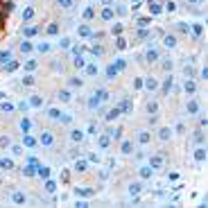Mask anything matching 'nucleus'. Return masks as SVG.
<instances>
[{
  "label": "nucleus",
  "mask_w": 208,
  "mask_h": 208,
  "mask_svg": "<svg viewBox=\"0 0 208 208\" xmlns=\"http://www.w3.org/2000/svg\"><path fill=\"white\" fill-rule=\"evenodd\" d=\"M140 190H143L140 183H131V186H129V195H131V197H134V195H140Z\"/></svg>",
  "instance_id": "obj_19"
},
{
  "label": "nucleus",
  "mask_w": 208,
  "mask_h": 208,
  "mask_svg": "<svg viewBox=\"0 0 208 208\" xmlns=\"http://www.w3.org/2000/svg\"><path fill=\"white\" fill-rule=\"evenodd\" d=\"M11 199H14L16 204H25V195H23V192H14V195H11Z\"/></svg>",
  "instance_id": "obj_24"
},
{
  "label": "nucleus",
  "mask_w": 208,
  "mask_h": 208,
  "mask_svg": "<svg viewBox=\"0 0 208 208\" xmlns=\"http://www.w3.org/2000/svg\"><path fill=\"white\" fill-rule=\"evenodd\" d=\"M59 5H61V7H66V9H70V5H72V0H59Z\"/></svg>",
  "instance_id": "obj_52"
},
{
  "label": "nucleus",
  "mask_w": 208,
  "mask_h": 208,
  "mask_svg": "<svg viewBox=\"0 0 208 208\" xmlns=\"http://www.w3.org/2000/svg\"><path fill=\"white\" fill-rule=\"evenodd\" d=\"M131 149H134V145H131L129 140H124L122 143V154H131Z\"/></svg>",
  "instance_id": "obj_32"
},
{
  "label": "nucleus",
  "mask_w": 208,
  "mask_h": 208,
  "mask_svg": "<svg viewBox=\"0 0 208 208\" xmlns=\"http://www.w3.org/2000/svg\"><path fill=\"white\" fill-rule=\"evenodd\" d=\"M170 88H172V77H167L163 84V93H170Z\"/></svg>",
  "instance_id": "obj_39"
},
{
  "label": "nucleus",
  "mask_w": 208,
  "mask_h": 208,
  "mask_svg": "<svg viewBox=\"0 0 208 208\" xmlns=\"http://www.w3.org/2000/svg\"><path fill=\"white\" fill-rule=\"evenodd\" d=\"M183 88H186V93H190V95H192L195 91H197V86H195L192 77H190V79H186V86H183Z\"/></svg>",
  "instance_id": "obj_14"
},
{
  "label": "nucleus",
  "mask_w": 208,
  "mask_h": 208,
  "mask_svg": "<svg viewBox=\"0 0 208 208\" xmlns=\"http://www.w3.org/2000/svg\"><path fill=\"white\" fill-rule=\"evenodd\" d=\"M195 143H197V145L204 143V134H201V131H195Z\"/></svg>",
  "instance_id": "obj_45"
},
{
  "label": "nucleus",
  "mask_w": 208,
  "mask_h": 208,
  "mask_svg": "<svg viewBox=\"0 0 208 208\" xmlns=\"http://www.w3.org/2000/svg\"><path fill=\"white\" fill-rule=\"evenodd\" d=\"M188 30H190L188 25H183V23H179V32H188Z\"/></svg>",
  "instance_id": "obj_60"
},
{
  "label": "nucleus",
  "mask_w": 208,
  "mask_h": 208,
  "mask_svg": "<svg viewBox=\"0 0 208 208\" xmlns=\"http://www.w3.org/2000/svg\"><path fill=\"white\" fill-rule=\"evenodd\" d=\"M118 68H115V63H111V66H109L106 68V79H115V77H118Z\"/></svg>",
  "instance_id": "obj_5"
},
{
  "label": "nucleus",
  "mask_w": 208,
  "mask_h": 208,
  "mask_svg": "<svg viewBox=\"0 0 208 208\" xmlns=\"http://www.w3.org/2000/svg\"><path fill=\"white\" fill-rule=\"evenodd\" d=\"M156 59H158V50H147L145 52V61H149V63H152V61H156Z\"/></svg>",
  "instance_id": "obj_4"
},
{
  "label": "nucleus",
  "mask_w": 208,
  "mask_h": 208,
  "mask_svg": "<svg viewBox=\"0 0 208 208\" xmlns=\"http://www.w3.org/2000/svg\"><path fill=\"white\" fill-rule=\"evenodd\" d=\"M86 72H88L91 77H93V75H97V66H95V63H91V66H86Z\"/></svg>",
  "instance_id": "obj_36"
},
{
  "label": "nucleus",
  "mask_w": 208,
  "mask_h": 208,
  "mask_svg": "<svg viewBox=\"0 0 208 208\" xmlns=\"http://www.w3.org/2000/svg\"><path fill=\"white\" fill-rule=\"evenodd\" d=\"M163 154H156V156H152V158H149V167H152V170H158L161 165H163Z\"/></svg>",
  "instance_id": "obj_2"
},
{
  "label": "nucleus",
  "mask_w": 208,
  "mask_h": 208,
  "mask_svg": "<svg viewBox=\"0 0 208 208\" xmlns=\"http://www.w3.org/2000/svg\"><path fill=\"white\" fill-rule=\"evenodd\" d=\"M95 95H97V100H100V102H106V100H109V93H106L104 88H100V91H97Z\"/></svg>",
  "instance_id": "obj_27"
},
{
  "label": "nucleus",
  "mask_w": 208,
  "mask_h": 208,
  "mask_svg": "<svg viewBox=\"0 0 208 208\" xmlns=\"http://www.w3.org/2000/svg\"><path fill=\"white\" fill-rule=\"evenodd\" d=\"M32 16H34V9H32V7H27V9H25V14H23V18H25V20H30Z\"/></svg>",
  "instance_id": "obj_48"
},
{
  "label": "nucleus",
  "mask_w": 208,
  "mask_h": 208,
  "mask_svg": "<svg viewBox=\"0 0 208 208\" xmlns=\"http://www.w3.org/2000/svg\"><path fill=\"white\" fill-rule=\"evenodd\" d=\"M165 9H167V11H174V9H176V5H174V2H172V0H170V2H167V5H165Z\"/></svg>",
  "instance_id": "obj_56"
},
{
  "label": "nucleus",
  "mask_w": 208,
  "mask_h": 208,
  "mask_svg": "<svg viewBox=\"0 0 208 208\" xmlns=\"http://www.w3.org/2000/svg\"><path fill=\"white\" fill-rule=\"evenodd\" d=\"M79 36H93L91 27H88V25H79Z\"/></svg>",
  "instance_id": "obj_21"
},
{
  "label": "nucleus",
  "mask_w": 208,
  "mask_h": 208,
  "mask_svg": "<svg viewBox=\"0 0 208 208\" xmlns=\"http://www.w3.org/2000/svg\"><path fill=\"white\" fill-rule=\"evenodd\" d=\"M145 88L147 91H156V88H158V82H156V79H147V82H145Z\"/></svg>",
  "instance_id": "obj_22"
},
{
  "label": "nucleus",
  "mask_w": 208,
  "mask_h": 208,
  "mask_svg": "<svg viewBox=\"0 0 208 208\" xmlns=\"http://www.w3.org/2000/svg\"><path fill=\"white\" fill-rule=\"evenodd\" d=\"M197 111H199V104H197V100H190V102H188V113H192V115H195Z\"/></svg>",
  "instance_id": "obj_17"
},
{
  "label": "nucleus",
  "mask_w": 208,
  "mask_h": 208,
  "mask_svg": "<svg viewBox=\"0 0 208 208\" xmlns=\"http://www.w3.org/2000/svg\"><path fill=\"white\" fill-rule=\"evenodd\" d=\"M23 174H25V176H34V174H36V165L27 163L25 167H23Z\"/></svg>",
  "instance_id": "obj_10"
},
{
  "label": "nucleus",
  "mask_w": 208,
  "mask_h": 208,
  "mask_svg": "<svg viewBox=\"0 0 208 208\" xmlns=\"http://www.w3.org/2000/svg\"><path fill=\"white\" fill-rule=\"evenodd\" d=\"M48 50H50L48 43H41V45H39V52H48Z\"/></svg>",
  "instance_id": "obj_57"
},
{
  "label": "nucleus",
  "mask_w": 208,
  "mask_h": 208,
  "mask_svg": "<svg viewBox=\"0 0 208 208\" xmlns=\"http://www.w3.org/2000/svg\"><path fill=\"white\" fill-rule=\"evenodd\" d=\"M23 84H25V86H32V84H34V79L30 77V75H27V77H23Z\"/></svg>",
  "instance_id": "obj_53"
},
{
  "label": "nucleus",
  "mask_w": 208,
  "mask_h": 208,
  "mask_svg": "<svg viewBox=\"0 0 208 208\" xmlns=\"http://www.w3.org/2000/svg\"><path fill=\"white\" fill-rule=\"evenodd\" d=\"M39 143H41L43 147H52V145H54V136H52L50 131H43L41 138H39Z\"/></svg>",
  "instance_id": "obj_1"
},
{
  "label": "nucleus",
  "mask_w": 208,
  "mask_h": 208,
  "mask_svg": "<svg viewBox=\"0 0 208 208\" xmlns=\"http://www.w3.org/2000/svg\"><path fill=\"white\" fill-rule=\"evenodd\" d=\"M30 127H32V122L27 118H23L20 120V129H23V134H30Z\"/></svg>",
  "instance_id": "obj_20"
},
{
  "label": "nucleus",
  "mask_w": 208,
  "mask_h": 208,
  "mask_svg": "<svg viewBox=\"0 0 208 208\" xmlns=\"http://www.w3.org/2000/svg\"><path fill=\"white\" fill-rule=\"evenodd\" d=\"M0 170H14V161L11 158H0Z\"/></svg>",
  "instance_id": "obj_9"
},
{
  "label": "nucleus",
  "mask_w": 208,
  "mask_h": 208,
  "mask_svg": "<svg viewBox=\"0 0 208 208\" xmlns=\"http://www.w3.org/2000/svg\"><path fill=\"white\" fill-rule=\"evenodd\" d=\"M115 118H120V109L118 106H115V109H109V113H106V120H109V122H113Z\"/></svg>",
  "instance_id": "obj_12"
},
{
  "label": "nucleus",
  "mask_w": 208,
  "mask_h": 208,
  "mask_svg": "<svg viewBox=\"0 0 208 208\" xmlns=\"http://www.w3.org/2000/svg\"><path fill=\"white\" fill-rule=\"evenodd\" d=\"M59 48H70V39H68V36H63L61 41H59Z\"/></svg>",
  "instance_id": "obj_44"
},
{
  "label": "nucleus",
  "mask_w": 208,
  "mask_h": 208,
  "mask_svg": "<svg viewBox=\"0 0 208 208\" xmlns=\"http://www.w3.org/2000/svg\"><path fill=\"white\" fill-rule=\"evenodd\" d=\"M152 172H154V170H152L149 165H147V167H140V176H143V179H149V176H152Z\"/></svg>",
  "instance_id": "obj_26"
},
{
  "label": "nucleus",
  "mask_w": 208,
  "mask_h": 208,
  "mask_svg": "<svg viewBox=\"0 0 208 208\" xmlns=\"http://www.w3.org/2000/svg\"><path fill=\"white\" fill-rule=\"evenodd\" d=\"M134 2H136V5H138V2H140V0H134Z\"/></svg>",
  "instance_id": "obj_62"
},
{
  "label": "nucleus",
  "mask_w": 208,
  "mask_h": 208,
  "mask_svg": "<svg viewBox=\"0 0 208 208\" xmlns=\"http://www.w3.org/2000/svg\"><path fill=\"white\" fill-rule=\"evenodd\" d=\"M20 50H23V52H30V50H32V45L25 41V43H20Z\"/></svg>",
  "instance_id": "obj_54"
},
{
  "label": "nucleus",
  "mask_w": 208,
  "mask_h": 208,
  "mask_svg": "<svg viewBox=\"0 0 208 208\" xmlns=\"http://www.w3.org/2000/svg\"><path fill=\"white\" fill-rule=\"evenodd\" d=\"M115 68H118V70H124V68H127V61L124 59H115Z\"/></svg>",
  "instance_id": "obj_38"
},
{
  "label": "nucleus",
  "mask_w": 208,
  "mask_h": 208,
  "mask_svg": "<svg viewBox=\"0 0 208 208\" xmlns=\"http://www.w3.org/2000/svg\"><path fill=\"white\" fill-rule=\"evenodd\" d=\"M100 100H97V95H93V97H91V100H88V109H97V106H100Z\"/></svg>",
  "instance_id": "obj_28"
},
{
  "label": "nucleus",
  "mask_w": 208,
  "mask_h": 208,
  "mask_svg": "<svg viewBox=\"0 0 208 208\" xmlns=\"http://www.w3.org/2000/svg\"><path fill=\"white\" fill-rule=\"evenodd\" d=\"M48 115H50L52 120H59V115H61V111H57V109H50V111H48Z\"/></svg>",
  "instance_id": "obj_42"
},
{
  "label": "nucleus",
  "mask_w": 208,
  "mask_h": 208,
  "mask_svg": "<svg viewBox=\"0 0 208 208\" xmlns=\"http://www.w3.org/2000/svg\"><path fill=\"white\" fill-rule=\"evenodd\" d=\"M190 2H197V0H190Z\"/></svg>",
  "instance_id": "obj_63"
},
{
  "label": "nucleus",
  "mask_w": 208,
  "mask_h": 208,
  "mask_svg": "<svg viewBox=\"0 0 208 208\" xmlns=\"http://www.w3.org/2000/svg\"><path fill=\"white\" fill-rule=\"evenodd\" d=\"M192 34H195V36H201V25H199V23L192 25Z\"/></svg>",
  "instance_id": "obj_50"
},
{
  "label": "nucleus",
  "mask_w": 208,
  "mask_h": 208,
  "mask_svg": "<svg viewBox=\"0 0 208 208\" xmlns=\"http://www.w3.org/2000/svg\"><path fill=\"white\" fill-rule=\"evenodd\" d=\"M25 68H27V70H34V68H36V61H27Z\"/></svg>",
  "instance_id": "obj_55"
},
{
  "label": "nucleus",
  "mask_w": 208,
  "mask_h": 208,
  "mask_svg": "<svg viewBox=\"0 0 208 208\" xmlns=\"http://www.w3.org/2000/svg\"><path fill=\"white\" fill-rule=\"evenodd\" d=\"M111 32H113V34H120V32H122V25H113Z\"/></svg>",
  "instance_id": "obj_59"
},
{
  "label": "nucleus",
  "mask_w": 208,
  "mask_h": 208,
  "mask_svg": "<svg viewBox=\"0 0 208 208\" xmlns=\"http://www.w3.org/2000/svg\"><path fill=\"white\" fill-rule=\"evenodd\" d=\"M5 97H7V95H5V93H0V100H5Z\"/></svg>",
  "instance_id": "obj_61"
},
{
  "label": "nucleus",
  "mask_w": 208,
  "mask_h": 208,
  "mask_svg": "<svg viewBox=\"0 0 208 208\" xmlns=\"http://www.w3.org/2000/svg\"><path fill=\"white\" fill-rule=\"evenodd\" d=\"M0 111H2V113H11V111H14V104L2 102V104H0Z\"/></svg>",
  "instance_id": "obj_23"
},
{
  "label": "nucleus",
  "mask_w": 208,
  "mask_h": 208,
  "mask_svg": "<svg viewBox=\"0 0 208 208\" xmlns=\"http://www.w3.org/2000/svg\"><path fill=\"white\" fill-rule=\"evenodd\" d=\"M147 111L152 113V115H156V113H158V104H156V102H149L147 104Z\"/></svg>",
  "instance_id": "obj_30"
},
{
  "label": "nucleus",
  "mask_w": 208,
  "mask_h": 208,
  "mask_svg": "<svg viewBox=\"0 0 208 208\" xmlns=\"http://www.w3.org/2000/svg\"><path fill=\"white\" fill-rule=\"evenodd\" d=\"M138 143H140V145H147L149 143V131H140V134H138Z\"/></svg>",
  "instance_id": "obj_18"
},
{
  "label": "nucleus",
  "mask_w": 208,
  "mask_h": 208,
  "mask_svg": "<svg viewBox=\"0 0 208 208\" xmlns=\"http://www.w3.org/2000/svg\"><path fill=\"white\" fill-rule=\"evenodd\" d=\"M115 48H118V50H124V48H127V41H124L122 36H120L118 41H115Z\"/></svg>",
  "instance_id": "obj_37"
},
{
  "label": "nucleus",
  "mask_w": 208,
  "mask_h": 208,
  "mask_svg": "<svg viewBox=\"0 0 208 208\" xmlns=\"http://www.w3.org/2000/svg\"><path fill=\"white\" fill-rule=\"evenodd\" d=\"M195 158H197V163H204V161H206V149H204V147H197Z\"/></svg>",
  "instance_id": "obj_13"
},
{
  "label": "nucleus",
  "mask_w": 208,
  "mask_h": 208,
  "mask_svg": "<svg viewBox=\"0 0 208 208\" xmlns=\"http://www.w3.org/2000/svg\"><path fill=\"white\" fill-rule=\"evenodd\" d=\"M70 140H72V143H82V140H84V134H82L79 129H72V131H70Z\"/></svg>",
  "instance_id": "obj_7"
},
{
  "label": "nucleus",
  "mask_w": 208,
  "mask_h": 208,
  "mask_svg": "<svg viewBox=\"0 0 208 208\" xmlns=\"http://www.w3.org/2000/svg\"><path fill=\"white\" fill-rule=\"evenodd\" d=\"M54 190H57V183L48 179V181H45V192H54Z\"/></svg>",
  "instance_id": "obj_29"
},
{
  "label": "nucleus",
  "mask_w": 208,
  "mask_h": 208,
  "mask_svg": "<svg viewBox=\"0 0 208 208\" xmlns=\"http://www.w3.org/2000/svg\"><path fill=\"white\" fill-rule=\"evenodd\" d=\"M170 136H172V131H170V129H161V131H158V138H161V140H167Z\"/></svg>",
  "instance_id": "obj_31"
},
{
  "label": "nucleus",
  "mask_w": 208,
  "mask_h": 208,
  "mask_svg": "<svg viewBox=\"0 0 208 208\" xmlns=\"http://www.w3.org/2000/svg\"><path fill=\"white\" fill-rule=\"evenodd\" d=\"M147 23H149L147 18H140V20H138V27H147Z\"/></svg>",
  "instance_id": "obj_58"
},
{
  "label": "nucleus",
  "mask_w": 208,
  "mask_h": 208,
  "mask_svg": "<svg viewBox=\"0 0 208 208\" xmlns=\"http://www.w3.org/2000/svg\"><path fill=\"white\" fill-rule=\"evenodd\" d=\"M36 174L41 176V179H48V176H50V167H45V165H36Z\"/></svg>",
  "instance_id": "obj_8"
},
{
  "label": "nucleus",
  "mask_w": 208,
  "mask_h": 208,
  "mask_svg": "<svg viewBox=\"0 0 208 208\" xmlns=\"http://www.w3.org/2000/svg\"><path fill=\"white\" fill-rule=\"evenodd\" d=\"M25 145H27V147H34V145H36V140H34L32 136H27V134H25Z\"/></svg>",
  "instance_id": "obj_49"
},
{
  "label": "nucleus",
  "mask_w": 208,
  "mask_h": 208,
  "mask_svg": "<svg viewBox=\"0 0 208 208\" xmlns=\"http://www.w3.org/2000/svg\"><path fill=\"white\" fill-rule=\"evenodd\" d=\"M7 61H11V52H9V50H7V52H0V63L5 66Z\"/></svg>",
  "instance_id": "obj_25"
},
{
  "label": "nucleus",
  "mask_w": 208,
  "mask_h": 208,
  "mask_svg": "<svg viewBox=\"0 0 208 208\" xmlns=\"http://www.w3.org/2000/svg\"><path fill=\"white\" fill-rule=\"evenodd\" d=\"M75 170L77 172H86V161H77V163H75Z\"/></svg>",
  "instance_id": "obj_34"
},
{
  "label": "nucleus",
  "mask_w": 208,
  "mask_h": 208,
  "mask_svg": "<svg viewBox=\"0 0 208 208\" xmlns=\"http://www.w3.org/2000/svg\"><path fill=\"white\" fill-rule=\"evenodd\" d=\"M70 86H72V88H77V86H82V79L72 77V79H70Z\"/></svg>",
  "instance_id": "obj_51"
},
{
  "label": "nucleus",
  "mask_w": 208,
  "mask_h": 208,
  "mask_svg": "<svg viewBox=\"0 0 208 208\" xmlns=\"http://www.w3.org/2000/svg\"><path fill=\"white\" fill-rule=\"evenodd\" d=\"M149 11H152V14L156 16V14H161V7H158L156 2H149Z\"/></svg>",
  "instance_id": "obj_41"
},
{
  "label": "nucleus",
  "mask_w": 208,
  "mask_h": 208,
  "mask_svg": "<svg viewBox=\"0 0 208 208\" xmlns=\"http://www.w3.org/2000/svg\"><path fill=\"white\" fill-rule=\"evenodd\" d=\"M91 52H93L95 57H102L104 54V48H102V45H93V50H91Z\"/></svg>",
  "instance_id": "obj_35"
},
{
  "label": "nucleus",
  "mask_w": 208,
  "mask_h": 208,
  "mask_svg": "<svg viewBox=\"0 0 208 208\" xmlns=\"http://www.w3.org/2000/svg\"><path fill=\"white\" fill-rule=\"evenodd\" d=\"M59 100L61 102H70V93H68V91H61V93H59Z\"/></svg>",
  "instance_id": "obj_40"
},
{
  "label": "nucleus",
  "mask_w": 208,
  "mask_h": 208,
  "mask_svg": "<svg viewBox=\"0 0 208 208\" xmlns=\"http://www.w3.org/2000/svg\"><path fill=\"white\" fill-rule=\"evenodd\" d=\"M109 143H111V140H109V136H102V138H100V147H102V149H106Z\"/></svg>",
  "instance_id": "obj_43"
},
{
  "label": "nucleus",
  "mask_w": 208,
  "mask_h": 208,
  "mask_svg": "<svg viewBox=\"0 0 208 208\" xmlns=\"http://www.w3.org/2000/svg\"><path fill=\"white\" fill-rule=\"evenodd\" d=\"M113 18V7H104L102 9V20H111Z\"/></svg>",
  "instance_id": "obj_15"
},
{
  "label": "nucleus",
  "mask_w": 208,
  "mask_h": 208,
  "mask_svg": "<svg viewBox=\"0 0 208 208\" xmlns=\"http://www.w3.org/2000/svg\"><path fill=\"white\" fill-rule=\"evenodd\" d=\"M57 32H59V25H57V23H50V25H48V34H52V36H54Z\"/></svg>",
  "instance_id": "obj_33"
},
{
  "label": "nucleus",
  "mask_w": 208,
  "mask_h": 208,
  "mask_svg": "<svg viewBox=\"0 0 208 208\" xmlns=\"http://www.w3.org/2000/svg\"><path fill=\"white\" fill-rule=\"evenodd\" d=\"M30 104H32V106H41V97H39V95H32Z\"/></svg>",
  "instance_id": "obj_46"
},
{
  "label": "nucleus",
  "mask_w": 208,
  "mask_h": 208,
  "mask_svg": "<svg viewBox=\"0 0 208 208\" xmlns=\"http://www.w3.org/2000/svg\"><path fill=\"white\" fill-rule=\"evenodd\" d=\"M75 66H77V68H84L86 66V61H84V57H82V52H77V54H75Z\"/></svg>",
  "instance_id": "obj_16"
},
{
  "label": "nucleus",
  "mask_w": 208,
  "mask_h": 208,
  "mask_svg": "<svg viewBox=\"0 0 208 208\" xmlns=\"http://www.w3.org/2000/svg\"><path fill=\"white\" fill-rule=\"evenodd\" d=\"M118 109H120V113H129L131 111V100H122L118 104Z\"/></svg>",
  "instance_id": "obj_6"
},
{
  "label": "nucleus",
  "mask_w": 208,
  "mask_h": 208,
  "mask_svg": "<svg viewBox=\"0 0 208 208\" xmlns=\"http://www.w3.org/2000/svg\"><path fill=\"white\" fill-rule=\"evenodd\" d=\"M39 32V27H25V36H34Z\"/></svg>",
  "instance_id": "obj_47"
},
{
  "label": "nucleus",
  "mask_w": 208,
  "mask_h": 208,
  "mask_svg": "<svg viewBox=\"0 0 208 208\" xmlns=\"http://www.w3.org/2000/svg\"><path fill=\"white\" fill-rule=\"evenodd\" d=\"M163 45H165V48H174V45H176V39L172 36V34H165V36H163Z\"/></svg>",
  "instance_id": "obj_3"
},
{
  "label": "nucleus",
  "mask_w": 208,
  "mask_h": 208,
  "mask_svg": "<svg viewBox=\"0 0 208 208\" xmlns=\"http://www.w3.org/2000/svg\"><path fill=\"white\" fill-rule=\"evenodd\" d=\"M75 192H77V197L79 195H82V197H91V195H95V190L93 188H77Z\"/></svg>",
  "instance_id": "obj_11"
}]
</instances>
